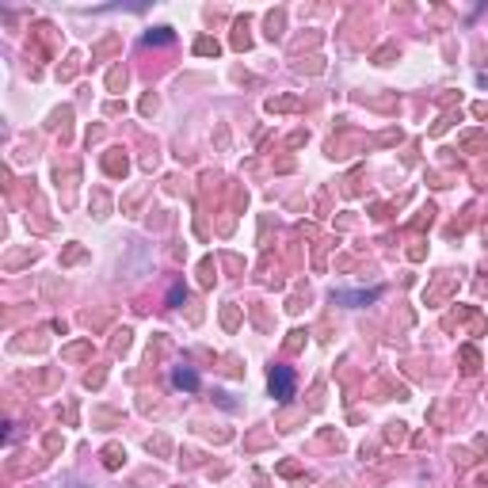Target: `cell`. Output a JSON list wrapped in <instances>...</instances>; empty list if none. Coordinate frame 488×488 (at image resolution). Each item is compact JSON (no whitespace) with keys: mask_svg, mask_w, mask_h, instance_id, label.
<instances>
[{"mask_svg":"<svg viewBox=\"0 0 488 488\" xmlns=\"http://www.w3.org/2000/svg\"><path fill=\"white\" fill-rule=\"evenodd\" d=\"M146 42H172V31L168 27H161V31H149Z\"/></svg>","mask_w":488,"mask_h":488,"instance_id":"4","label":"cell"},{"mask_svg":"<svg viewBox=\"0 0 488 488\" xmlns=\"http://www.w3.org/2000/svg\"><path fill=\"white\" fill-rule=\"evenodd\" d=\"M172 382L180 385V390H198V374H195V370H187V366H180V370L172 374Z\"/></svg>","mask_w":488,"mask_h":488,"instance_id":"3","label":"cell"},{"mask_svg":"<svg viewBox=\"0 0 488 488\" xmlns=\"http://www.w3.org/2000/svg\"><path fill=\"white\" fill-rule=\"evenodd\" d=\"M332 298H336V302H347V305H366V302H374V298H382V290H336Z\"/></svg>","mask_w":488,"mask_h":488,"instance_id":"2","label":"cell"},{"mask_svg":"<svg viewBox=\"0 0 488 488\" xmlns=\"http://www.w3.org/2000/svg\"><path fill=\"white\" fill-rule=\"evenodd\" d=\"M271 397L275 401H290L294 397V370L290 366H275L271 370Z\"/></svg>","mask_w":488,"mask_h":488,"instance_id":"1","label":"cell"}]
</instances>
